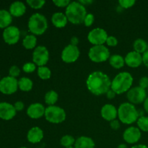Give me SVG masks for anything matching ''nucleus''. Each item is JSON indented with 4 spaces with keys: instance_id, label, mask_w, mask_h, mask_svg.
Wrapping results in <instances>:
<instances>
[{
    "instance_id": "c756f323",
    "label": "nucleus",
    "mask_w": 148,
    "mask_h": 148,
    "mask_svg": "<svg viewBox=\"0 0 148 148\" xmlns=\"http://www.w3.org/2000/svg\"><path fill=\"white\" fill-rule=\"evenodd\" d=\"M75 140L72 136L69 135V134H66V135L63 136V137L61 138L60 140V144L61 145L64 147L65 148L66 147H73V145H75Z\"/></svg>"
},
{
    "instance_id": "c03bdc74",
    "label": "nucleus",
    "mask_w": 148,
    "mask_h": 148,
    "mask_svg": "<svg viewBox=\"0 0 148 148\" xmlns=\"http://www.w3.org/2000/svg\"><path fill=\"white\" fill-rule=\"evenodd\" d=\"M78 43H79V39L76 36H73V37L71 38V45H73V46H77Z\"/></svg>"
},
{
    "instance_id": "c9c22d12",
    "label": "nucleus",
    "mask_w": 148,
    "mask_h": 148,
    "mask_svg": "<svg viewBox=\"0 0 148 148\" xmlns=\"http://www.w3.org/2000/svg\"><path fill=\"white\" fill-rule=\"evenodd\" d=\"M94 20H95V17H94L93 14L89 13V14H87L86 17H85V20H84L83 23L86 27H90L93 24Z\"/></svg>"
},
{
    "instance_id": "1a4fd4ad",
    "label": "nucleus",
    "mask_w": 148,
    "mask_h": 148,
    "mask_svg": "<svg viewBox=\"0 0 148 148\" xmlns=\"http://www.w3.org/2000/svg\"><path fill=\"white\" fill-rule=\"evenodd\" d=\"M108 37V33L103 28L95 27L89 32L88 40L93 46H101L106 42Z\"/></svg>"
},
{
    "instance_id": "7ed1b4c3",
    "label": "nucleus",
    "mask_w": 148,
    "mask_h": 148,
    "mask_svg": "<svg viewBox=\"0 0 148 148\" xmlns=\"http://www.w3.org/2000/svg\"><path fill=\"white\" fill-rule=\"evenodd\" d=\"M65 14L69 23L74 25H79L83 23L86 17V8L79 1H71L66 7Z\"/></svg>"
},
{
    "instance_id": "e433bc0d",
    "label": "nucleus",
    "mask_w": 148,
    "mask_h": 148,
    "mask_svg": "<svg viewBox=\"0 0 148 148\" xmlns=\"http://www.w3.org/2000/svg\"><path fill=\"white\" fill-rule=\"evenodd\" d=\"M106 43L108 46H111V47H115L118 45V40L116 37L113 36H109L107 38Z\"/></svg>"
},
{
    "instance_id": "f03ea898",
    "label": "nucleus",
    "mask_w": 148,
    "mask_h": 148,
    "mask_svg": "<svg viewBox=\"0 0 148 148\" xmlns=\"http://www.w3.org/2000/svg\"><path fill=\"white\" fill-rule=\"evenodd\" d=\"M133 81V77L130 72H121L116 75L111 81V89L113 90L116 95L127 92L132 88Z\"/></svg>"
},
{
    "instance_id": "f8f14e48",
    "label": "nucleus",
    "mask_w": 148,
    "mask_h": 148,
    "mask_svg": "<svg viewBox=\"0 0 148 148\" xmlns=\"http://www.w3.org/2000/svg\"><path fill=\"white\" fill-rule=\"evenodd\" d=\"M80 51L77 46L69 44L62 50L61 58L65 63L71 64L76 62L79 57Z\"/></svg>"
},
{
    "instance_id": "ddd939ff",
    "label": "nucleus",
    "mask_w": 148,
    "mask_h": 148,
    "mask_svg": "<svg viewBox=\"0 0 148 148\" xmlns=\"http://www.w3.org/2000/svg\"><path fill=\"white\" fill-rule=\"evenodd\" d=\"M2 38L4 42L7 44H16L20 38V29L14 25L9 26L3 30Z\"/></svg>"
},
{
    "instance_id": "0eeeda50",
    "label": "nucleus",
    "mask_w": 148,
    "mask_h": 148,
    "mask_svg": "<svg viewBox=\"0 0 148 148\" xmlns=\"http://www.w3.org/2000/svg\"><path fill=\"white\" fill-rule=\"evenodd\" d=\"M110 56L111 55L109 49L104 45L92 46L88 51L89 59L95 63L106 62L109 59Z\"/></svg>"
},
{
    "instance_id": "f3484780",
    "label": "nucleus",
    "mask_w": 148,
    "mask_h": 148,
    "mask_svg": "<svg viewBox=\"0 0 148 148\" xmlns=\"http://www.w3.org/2000/svg\"><path fill=\"white\" fill-rule=\"evenodd\" d=\"M101 115L106 121H111L116 119V117L118 116V109L112 104H105L101 108Z\"/></svg>"
},
{
    "instance_id": "de8ad7c7",
    "label": "nucleus",
    "mask_w": 148,
    "mask_h": 148,
    "mask_svg": "<svg viewBox=\"0 0 148 148\" xmlns=\"http://www.w3.org/2000/svg\"><path fill=\"white\" fill-rule=\"evenodd\" d=\"M131 148H148V147L145 145H136L132 146Z\"/></svg>"
},
{
    "instance_id": "6ab92c4d",
    "label": "nucleus",
    "mask_w": 148,
    "mask_h": 148,
    "mask_svg": "<svg viewBox=\"0 0 148 148\" xmlns=\"http://www.w3.org/2000/svg\"><path fill=\"white\" fill-rule=\"evenodd\" d=\"M44 137L43 131L38 127H33L29 130L27 134V140L32 144H37L42 141Z\"/></svg>"
},
{
    "instance_id": "20e7f679",
    "label": "nucleus",
    "mask_w": 148,
    "mask_h": 148,
    "mask_svg": "<svg viewBox=\"0 0 148 148\" xmlns=\"http://www.w3.org/2000/svg\"><path fill=\"white\" fill-rule=\"evenodd\" d=\"M118 117L121 123L130 125L137 121L139 112L134 105L129 102H125L121 103L119 107Z\"/></svg>"
},
{
    "instance_id": "473e14b6",
    "label": "nucleus",
    "mask_w": 148,
    "mask_h": 148,
    "mask_svg": "<svg viewBox=\"0 0 148 148\" xmlns=\"http://www.w3.org/2000/svg\"><path fill=\"white\" fill-rule=\"evenodd\" d=\"M36 69V65L33 62H26L23 66V72L25 73H32Z\"/></svg>"
},
{
    "instance_id": "f704fd0d",
    "label": "nucleus",
    "mask_w": 148,
    "mask_h": 148,
    "mask_svg": "<svg viewBox=\"0 0 148 148\" xmlns=\"http://www.w3.org/2000/svg\"><path fill=\"white\" fill-rule=\"evenodd\" d=\"M20 75V69L16 65H13L9 69V76L17 78Z\"/></svg>"
},
{
    "instance_id": "aec40b11",
    "label": "nucleus",
    "mask_w": 148,
    "mask_h": 148,
    "mask_svg": "<svg viewBox=\"0 0 148 148\" xmlns=\"http://www.w3.org/2000/svg\"><path fill=\"white\" fill-rule=\"evenodd\" d=\"M9 12L12 17H20L25 13L26 6L23 1H14L10 4Z\"/></svg>"
},
{
    "instance_id": "79ce46f5",
    "label": "nucleus",
    "mask_w": 148,
    "mask_h": 148,
    "mask_svg": "<svg viewBox=\"0 0 148 148\" xmlns=\"http://www.w3.org/2000/svg\"><path fill=\"white\" fill-rule=\"evenodd\" d=\"M143 63L148 68V49L143 54Z\"/></svg>"
},
{
    "instance_id": "4be33fe9",
    "label": "nucleus",
    "mask_w": 148,
    "mask_h": 148,
    "mask_svg": "<svg viewBox=\"0 0 148 148\" xmlns=\"http://www.w3.org/2000/svg\"><path fill=\"white\" fill-rule=\"evenodd\" d=\"M95 142L91 137L81 136L78 137L75 143V148H95Z\"/></svg>"
},
{
    "instance_id": "5701e85b",
    "label": "nucleus",
    "mask_w": 148,
    "mask_h": 148,
    "mask_svg": "<svg viewBox=\"0 0 148 148\" xmlns=\"http://www.w3.org/2000/svg\"><path fill=\"white\" fill-rule=\"evenodd\" d=\"M12 22V16L6 10H0V28L5 29L10 26Z\"/></svg>"
},
{
    "instance_id": "8fccbe9b",
    "label": "nucleus",
    "mask_w": 148,
    "mask_h": 148,
    "mask_svg": "<svg viewBox=\"0 0 148 148\" xmlns=\"http://www.w3.org/2000/svg\"><path fill=\"white\" fill-rule=\"evenodd\" d=\"M20 148H27V147H20Z\"/></svg>"
},
{
    "instance_id": "4468645a",
    "label": "nucleus",
    "mask_w": 148,
    "mask_h": 148,
    "mask_svg": "<svg viewBox=\"0 0 148 148\" xmlns=\"http://www.w3.org/2000/svg\"><path fill=\"white\" fill-rule=\"evenodd\" d=\"M141 132L138 127H130L124 130L123 139L128 144H135L141 138Z\"/></svg>"
},
{
    "instance_id": "09e8293b",
    "label": "nucleus",
    "mask_w": 148,
    "mask_h": 148,
    "mask_svg": "<svg viewBox=\"0 0 148 148\" xmlns=\"http://www.w3.org/2000/svg\"><path fill=\"white\" fill-rule=\"evenodd\" d=\"M117 148H128L127 145L126 144H120L119 145Z\"/></svg>"
},
{
    "instance_id": "864d4df0",
    "label": "nucleus",
    "mask_w": 148,
    "mask_h": 148,
    "mask_svg": "<svg viewBox=\"0 0 148 148\" xmlns=\"http://www.w3.org/2000/svg\"><path fill=\"white\" fill-rule=\"evenodd\" d=\"M147 92H148V88H147Z\"/></svg>"
},
{
    "instance_id": "603ef678",
    "label": "nucleus",
    "mask_w": 148,
    "mask_h": 148,
    "mask_svg": "<svg viewBox=\"0 0 148 148\" xmlns=\"http://www.w3.org/2000/svg\"><path fill=\"white\" fill-rule=\"evenodd\" d=\"M0 80H1V76H0Z\"/></svg>"
},
{
    "instance_id": "c85d7f7f",
    "label": "nucleus",
    "mask_w": 148,
    "mask_h": 148,
    "mask_svg": "<svg viewBox=\"0 0 148 148\" xmlns=\"http://www.w3.org/2000/svg\"><path fill=\"white\" fill-rule=\"evenodd\" d=\"M37 74L38 76L43 80L50 79L51 77V71L46 66H39L37 69Z\"/></svg>"
},
{
    "instance_id": "a18cd8bd",
    "label": "nucleus",
    "mask_w": 148,
    "mask_h": 148,
    "mask_svg": "<svg viewBox=\"0 0 148 148\" xmlns=\"http://www.w3.org/2000/svg\"><path fill=\"white\" fill-rule=\"evenodd\" d=\"M79 2L80 3V4H82V5L85 6V5H89V4H92V2H93V1H92V0H80V1H79Z\"/></svg>"
},
{
    "instance_id": "f257e3e1",
    "label": "nucleus",
    "mask_w": 148,
    "mask_h": 148,
    "mask_svg": "<svg viewBox=\"0 0 148 148\" xmlns=\"http://www.w3.org/2000/svg\"><path fill=\"white\" fill-rule=\"evenodd\" d=\"M111 80L106 74L96 71L88 75L86 85L88 90L95 95L106 94L111 89Z\"/></svg>"
},
{
    "instance_id": "72a5a7b5",
    "label": "nucleus",
    "mask_w": 148,
    "mask_h": 148,
    "mask_svg": "<svg viewBox=\"0 0 148 148\" xmlns=\"http://www.w3.org/2000/svg\"><path fill=\"white\" fill-rule=\"evenodd\" d=\"M135 0H119V4L124 9H129L132 7L135 4Z\"/></svg>"
},
{
    "instance_id": "bb28decb",
    "label": "nucleus",
    "mask_w": 148,
    "mask_h": 148,
    "mask_svg": "<svg viewBox=\"0 0 148 148\" xmlns=\"http://www.w3.org/2000/svg\"><path fill=\"white\" fill-rule=\"evenodd\" d=\"M133 48L134 51L139 53H144L147 50L148 44L147 42L143 38H137L133 43Z\"/></svg>"
},
{
    "instance_id": "6e6552de",
    "label": "nucleus",
    "mask_w": 148,
    "mask_h": 148,
    "mask_svg": "<svg viewBox=\"0 0 148 148\" xmlns=\"http://www.w3.org/2000/svg\"><path fill=\"white\" fill-rule=\"evenodd\" d=\"M33 62L39 66H46L49 60V51L44 46H36L32 54Z\"/></svg>"
},
{
    "instance_id": "37998d69",
    "label": "nucleus",
    "mask_w": 148,
    "mask_h": 148,
    "mask_svg": "<svg viewBox=\"0 0 148 148\" xmlns=\"http://www.w3.org/2000/svg\"><path fill=\"white\" fill-rule=\"evenodd\" d=\"M106 97L108 99L111 100V99H113V98H115V96L116 95V92H114L113 90L110 89L109 90L106 92Z\"/></svg>"
},
{
    "instance_id": "393cba45",
    "label": "nucleus",
    "mask_w": 148,
    "mask_h": 148,
    "mask_svg": "<svg viewBox=\"0 0 148 148\" xmlns=\"http://www.w3.org/2000/svg\"><path fill=\"white\" fill-rule=\"evenodd\" d=\"M37 45V38L36 36L33 34L27 35L23 40V46L25 49H35Z\"/></svg>"
},
{
    "instance_id": "412c9836",
    "label": "nucleus",
    "mask_w": 148,
    "mask_h": 148,
    "mask_svg": "<svg viewBox=\"0 0 148 148\" xmlns=\"http://www.w3.org/2000/svg\"><path fill=\"white\" fill-rule=\"evenodd\" d=\"M51 23L57 28H62L66 25L68 20L66 14L64 13L55 12L51 16Z\"/></svg>"
},
{
    "instance_id": "cd10ccee",
    "label": "nucleus",
    "mask_w": 148,
    "mask_h": 148,
    "mask_svg": "<svg viewBox=\"0 0 148 148\" xmlns=\"http://www.w3.org/2000/svg\"><path fill=\"white\" fill-rule=\"evenodd\" d=\"M59 99V95L55 90H49L46 93L44 97L45 103L48 105V106H54L55 103L58 101Z\"/></svg>"
},
{
    "instance_id": "49530a36",
    "label": "nucleus",
    "mask_w": 148,
    "mask_h": 148,
    "mask_svg": "<svg viewBox=\"0 0 148 148\" xmlns=\"http://www.w3.org/2000/svg\"><path fill=\"white\" fill-rule=\"evenodd\" d=\"M143 106H144V108L145 110V111L148 114V98H146L145 101H144V104H143Z\"/></svg>"
},
{
    "instance_id": "3c124183",
    "label": "nucleus",
    "mask_w": 148,
    "mask_h": 148,
    "mask_svg": "<svg viewBox=\"0 0 148 148\" xmlns=\"http://www.w3.org/2000/svg\"><path fill=\"white\" fill-rule=\"evenodd\" d=\"M66 148H75V147H66Z\"/></svg>"
},
{
    "instance_id": "4c0bfd02",
    "label": "nucleus",
    "mask_w": 148,
    "mask_h": 148,
    "mask_svg": "<svg viewBox=\"0 0 148 148\" xmlns=\"http://www.w3.org/2000/svg\"><path fill=\"white\" fill-rule=\"evenodd\" d=\"M53 3L58 7H66L71 3L69 0H53Z\"/></svg>"
},
{
    "instance_id": "58836bf2",
    "label": "nucleus",
    "mask_w": 148,
    "mask_h": 148,
    "mask_svg": "<svg viewBox=\"0 0 148 148\" xmlns=\"http://www.w3.org/2000/svg\"><path fill=\"white\" fill-rule=\"evenodd\" d=\"M139 86L145 90L146 88H148V77H143L140 78V81H139Z\"/></svg>"
},
{
    "instance_id": "9b49d317",
    "label": "nucleus",
    "mask_w": 148,
    "mask_h": 148,
    "mask_svg": "<svg viewBox=\"0 0 148 148\" xmlns=\"http://www.w3.org/2000/svg\"><path fill=\"white\" fill-rule=\"evenodd\" d=\"M127 98L129 103L133 104H140L144 103L147 98V92L145 89L140 88V86H136L132 88L127 92Z\"/></svg>"
},
{
    "instance_id": "ea45409f",
    "label": "nucleus",
    "mask_w": 148,
    "mask_h": 148,
    "mask_svg": "<svg viewBox=\"0 0 148 148\" xmlns=\"http://www.w3.org/2000/svg\"><path fill=\"white\" fill-rule=\"evenodd\" d=\"M119 120L114 119L113 121H110V126L111 128L114 130H118L120 128V122Z\"/></svg>"
},
{
    "instance_id": "423d86ee",
    "label": "nucleus",
    "mask_w": 148,
    "mask_h": 148,
    "mask_svg": "<svg viewBox=\"0 0 148 148\" xmlns=\"http://www.w3.org/2000/svg\"><path fill=\"white\" fill-rule=\"evenodd\" d=\"M44 117L49 123L57 124L65 121L66 114L64 108L54 105L46 107Z\"/></svg>"
},
{
    "instance_id": "39448f33",
    "label": "nucleus",
    "mask_w": 148,
    "mask_h": 148,
    "mask_svg": "<svg viewBox=\"0 0 148 148\" xmlns=\"http://www.w3.org/2000/svg\"><path fill=\"white\" fill-rule=\"evenodd\" d=\"M29 31L34 36L43 35L49 27L46 17L40 13H34L30 17L27 23Z\"/></svg>"
},
{
    "instance_id": "2eb2a0df",
    "label": "nucleus",
    "mask_w": 148,
    "mask_h": 148,
    "mask_svg": "<svg viewBox=\"0 0 148 148\" xmlns=\"http://www.w3.org/2000/svg\"><path fill=\"white\" fill-rule=\"evenodd\" d=\"M17 114L14 105L7 102H0V119L9 121L14 118Z\"/></svg>"
},
{
    "instance_id": "a211bd4d",
    "label": "nucleus",
    "mask_w": 148,
    "mask_h": 148,
    "mask_svg": "<svg viewBox=\"0 0 148 148\" xmlns=\"http://www.w3.org/2000/svg\"><path fill=\"white\" fill-rule=\"evenodd\" d=\"M125 64L132 68H137L143 64V56L140 53L132 51L126 55L124 57Z\"/></svg>"
},
{
    "instance_id": "9d476101",
    "label": "nucleus",
    "mask_w": 148,
    "mask_h": 148,
    "mask_svg": "<svg viewBox=\"0 0 148 148\" xmlns=\"http://www.w3.org/2000/svg\"><path fill=\"white\" fill-rule=\"evenodd\" d=\"M18 89V80L16 78L7 76L0 80V92L4 95H12Z\"/></svg>"
},
{
    "instance_id": "dca6fc26",
    "label": "nucleus",
    "mask_w": 148,
    "mask_h": 148,
    "mask_svg": "<svg viewBox=\"0 0 148 148\" xmlns=\"http://www.w3.org/2000/svg\"><path fill=\"white\" fill-rule=\"evenodd\" d=\"M45 111H46V108L43 104L40 103H34L29 106L26 111V114L30 119H38L44 116Z\"/></svg>"
},
{
    "instance_id": "b1692460",
    "label": "nucleus",
    "mask_w": 148,
    "mask_h": 148,
    "mask_svg": "<svg viewBox=\"0 0 148 148\" xmlns=\"http://www.w3.org/2000/svg\"><path fill=\"white\" fill-rule=\"evenodd\" d=\"M109 64L114 69H121L125 64V61L124 58L122 56L119 54H114L110 56L109 58Z\"/></svg>"
},
{
    "instance_id": "a878e982",
    "label": "nucleus",
    "mask_w": 148,
    "mask_h": 148,
    "mask_svg": "<svg viewBox=\"0 0 148 148\" xmlns=\"http://www.w3.org/2000/svg\"><path fill=\"white\" fill-rule=\"evenodd\" d=\"M33 82L30 78L23 77L18 80V88L23 92H29L33 89Z\"/></svg>"
},
{
    "instance_id": "2f4dec72",
    "label": "nucleus",
    "mask_w": 148,
    "mask_h": 148,
    "mask_svg": "<svg viewBox=\"0 0 148 148\" xmlns=\"http://www.w3.org/2000/svg\"><path fill=\"white\" fill-rule=\"evenodd\" d=\"M26 3L28 6L34 10H39L42 8L46 4V1L44 0H27Z\"/></svg>"
},
{
    "instance_id": "a19ab883",
    "label": "nucleus",
    "mask_w": 148,
    "mask_h": 148,
    "mask_svg": "<svg viewBox=\"0 0 148 148\" xmlns=\"http://www.w3.org/2000/svg\"><path fill=\"white\" fill-rule=\"evenodd\" d=\"M14 107L17 111H21L24 109L25 108V104L22 101H17L14 103Z\"/></svg>"
},
{
    "instance_id": "7c9ffc66",
    "label": "nucleus",
    "mask_w": 148,
    "mask_h": 148,
    "mask_svg": "<svg viewBox=\"0 0 148 148\" xmlns=\"http://www.w3.org/2000/svg\"><path fill=\"white\" fill-rule=\"evenodd\" d=\"M138 128L145 132H148V117L141 116L139 117L137 121Z\"/></svg>"
}]
</instances>
